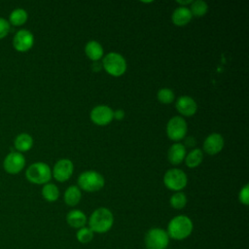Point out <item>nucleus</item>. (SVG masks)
<instances>
[{
  "instance_id": "obj_1",
  "label": "nucleus",
  "mask_w": 249,
  "mask_h": 249,
  "mask_svg": "<svg viewBox=\"0 0 249 249\" xmlns=\"http://www.w3.org/2000/svg\"><path fill=\"white\" fill-rule=\"evenodd\" d=\"M193 222L185 215H178L172 218L167 225V234L169 238L183 240L190 236L193 231Z\"/></svg>"
},
{
  "instance_id": "obj_2",
  "label": "nucleus",
  "mask_w": 249,
  "mask_h": 249,
  "mask_svg": "<svg viewBox=\"0 0 249 249\" xmlns=\"http://www.w3.org/2000/svg\"><path fill=\"white\" fill-rule=\"evenodd\" d=\"M114 216L112 212L106 207H99L95 209L89 219V228L97 233L107 232L113 226Z\"/></svg>"
},
{
  "instance_id": "obj_3",
  "label": "nucleus",
  "mask_w": 249,
  "mask_h": 249,
  "mask_svg": "<svg viewBox=\"0 0 249 249\" xmlns=\"http://www.w3.org/2000/svg\"><path fill=\"white\" fill-rule=\"evenodd\" d=\"M26 179L33 184H47L52 178L50 166L42 161H37L28 166L25 171Z\"/></svg>"
},
{
  "instance_id": "obj_4",
  "label": "nucleus",
  "mask_w": 249,
  "mask_h": 249,
  "mask_svg": "<svg viewBox=\"0 0 249 249\" xmlns=\"http://www.w3.org/2000/svg\"><path fill=\"white\" fill-rule=\"evenodd\" d=\"M102 66L109 75L114 77H120L126 71V61L124 57L115 52H111L103 57Z\"/></svg>"
},
{
  "instance_id": "obj_5",
  "label": "nucleus",
  "mask_w": 249,
  "mask_h": 249,
  "mask_svg": "<svg viewBox=\"0 0 249 249\" xmlns=\"http://www.w3.org/2000/svg\"><path fill=\"white\" fill-rule=\"evenodd\" d=\"M104 177L94 170L82 172L78 178L79 187L86 192H97L104 187Z\"/></svg>"
},
{
  "instance_id": "obj_6",
  "label": "nucleus",
  "mask_w": 249,
  "mask_h": 249,
  "mask_svg": "<svg viewBox=\"0 0 249 249\" xmlns=\"http://www.w3.org/2000/svg\"><path fill=\"white\" fill-rule=\"evenodd\" d=\"M144 240L147 249H166L169 236L166 231L160 228H152L147 231Z\"/></svg>"
},
{
  "instance_id": "obj_7",
  "label": "nucleus",
  "mask_w": 249,
  "mask_h": 249,
  "mask_svg": "<svg viewBox=\"0 0 249 249\" xmlns=\"http://www.w3.org/2000/svg\"><path fill=\"white\" fill-rule=\"evenodd\" d=\"M163 183L167 189L180 192L187 186L188 177L183 170L178 168H171L164 173Z\"/></svg>"
},
{
  "instance_id": "obj_8",
  "label": "nucleus",
  "mask_w": 249,
  "mask_h": 249,
  "mask_svg": "<svg viewBox=\"0 0 249 249\" xmlns=\"http://www.w3.org/2000/svg\"><path fill=\"white\" fill-rule=\"evenodd\" d=\"M188 126L185 119L179 116L172 117L166 124L167 137L174 142H179L180 140L185 138Z\"/></svg>"
},
{
  "instance_id": "obj_9",
  "label": "nucleus",
  "mask_w": 249,
  "mask_h": 249,
  "mask_svg": "<svg viewBox=\"0 0 249 249\" xmlns=\"http://www.w3.org/2000/svg\"><path fill=\"white\" fill-rule=\"evenodd\" d=\"M89 117L93 124L97 125H106L113 121L114 111L107 105H97L90 111Z\"/></svg>"
},
{
  "instance_id": "obj_10",
  "label": "nucleus",
  "mask_w": 249,
  "mask_h": 249,
  "mask_svg": "<svg viewBox=\"0 0 249 249\" xmlns=\"http://www.w3.org/2000/svg\"><path fill=\"white\" fill-rule=\"evenodd\" d=\"M25 165V158L19 152L9 153L3 161L4 169L10 174L19 173Z\"/></svg>"
},
{
  "instance_id": "obj_11",
  "label": "nucleus",
  "mask_w": 249,
  "mask_h": 249,
  "mask_svg": "<svg viewBox=\"0 0 249 249\" xmlns=\"http://www.w3.org/2000/svg\"><path fill=\"white\" fill-rule=\"evenodd\" d=\"M73 170V162L68 159H61L54 164L52 171V176H53L58 182H65L72 176Z\"/></svg>"
},
{
  "instance_id": "obj_12",
  "label": "nucleus",
  "mask_w": 249,
  "mask_h": 249,
  "mask_svg": "<svg viewBox=\"0 0 249 249\" xmlns=\"http://www.w3.org/2000/svg\"><path fill=\"white\" fill-rule=\"evenodd\" d=\"M34 44V36L27 29L18 30L13 38V46L18 52H27Z\"/></svg>"
},
{
  "instance_id": "obj_13",
  "label": "nucleus",
  "mask_w": 249,
  "mask_h": 249,
  "mask_svg": "<svg viewBox=\"0 0 249 249\" xmlns=\"http://www.w3.org/2000/svg\"><path fill=\"white\" fill-rule=\"evenodd\" d=\"M224 138L220 133L209 134L203 142V150L208 155H216L222 151L224 148Z\"/></svg>"
},
{
  "instance_id": "obj_14",
  "label": "nucleus",
  "mask_w": 249,
  "mask_h": 249,
  "mask_svg": "<svg viewBox=\"0 0 249 249\" xmlns=\"http://www.w3.org/2000/svg\"><path fill=\"white\" fill-rule=\"evenodd\" d=\"M176 110L185 117H191L197 111V104L191 96H180L175 104Z\"/></svg>"
},
{
  "instance_id": "obj_15",
  "label": "nucleus",
  "mask_w": 249,
  "mask_h": 249,
  "mask_svg": "<svg viewBox=\"0 0 249 249\" xmlns=\"http://www.w3.org/2000/svg\"><path fill=\"white\" fill-rule=\"evenodd\" d=\"M186 157V148L180 142H175L170 146L167 153V159L171 164L177 165L181 163Z\"/></svg>"
},
{
  "instance_id": "obj_16",
  "label": "nucleus",
  "mask_w": 249,
  "mask_h": 249,
  "mask_svg": "<svg viewBox=\"0 0 249 249\" xmlns=\"http://www.w3.org/2000/svg\"><path fill=\"white\" fill-rule=\"evenodd\" d=\"M193 16L189 10V8L185 7H181L179 6L178 8H176L171 16V19L172 22L177 25V26H184L186 24H188L191 19H192Z\"/></svg>"
},
{
  "instance_id": "obj_17",
  "label": "nucleus",
  "mask_w": 249,
  "mask_h": 249,
  "mask_svg": "<svg viewBox=\"0 0 249 249\" xmlns=\"http://www.w3.org/2000/svg\"><path fill=\"white\" fill-rule=\"evenodd\" d=\"M66 221L70 227L75 229H81L85 227L87 223V216L83 211L79 209H73L67 213Z\"/></svg>"
},
{
  "instance_id": "obj_18",
  "label": "nucleus",
  "mask_w": 249,
  "mask_h": 249,
  "mask_svg": "<svg viewBox=\"0 0 249 249\" xmlns=\"http://www.w3.org/2000/svg\"><path fill=\"white\" fill-rule=\"evenodd\" d=\"M85 53L87 56L94 61H98L103 56V48L97 41H89L85 46Z\"/></svg>"
},
{
  "instance_id": "obj_19",
  "label": "nucleus",
  "mask_w": 249,
  "mask_h": 249,
  "mask_svg": "<svg viewBox=\"0 0 249 249\" xmlns=\"http://www.w3.org/2000/svg\"><path fill=\"white\" fill-rule=\"evenodd\" d=\"M15 148L19 152H27L29 151L33 146V138L30 134L22 132L19 133L14 141Z\"/></svg>"
},
{
  "instance_id": "obj_20",
  "label": "nucleus",
  "mask_w": 249,
  "mask_h": 249,
  "mask_svg": "<svg viewBox=\"0 0 249 249\" xmlns=\"http://www.w3.org/2000/svg\"><path fill=\"white\" fill-rule=\"evenodd\" d=\"M81 197H82V194L78 186L72 185L68 187L64 193V201L69 206L77 205L80 202Z\"/></svg>"
},
{
  "instance_id": "obj_21",
  "label": "nucleus",
  "mask_w": 249,
  "mask_h": 249,
  "mask_svg": "<svg viewBox=\"0 0 249 249\" xmlns=\"http://www.w3.org/2000/svg\"><path fill=\"white\" fill-rule=\"evenodd\" d=\"M28 18V14L24 9L21 8H17L9 16V22L10 24H13L15 26H19L22 25L26 22Z\"/></svg>"
},
{
  "instance_id": "obj_22",
  "label": "nucleus",
  "mask_w": 249,
  "mask_h": 249,
  "mask_svg": "<svg viewBox=\"0 0 249 249\" xmlns=\"http://www.w3.org/2000/svg\"><path fill=\"white\" fill-rule=\"evenodd\" d=\"M203 160L202 151L198 148L193 149L186 157H185V163L190 168H195L198 166Z\"/></svg>"
},
{
  "instance_id": "obj_23",
  "label": "nucleus",
  "mask_w": 249,
  "mask_h": 249,
  "mask_svg": "<svg viewBox=\"0 0 249 249\" xmlns=\"http://www.w3.org/2000/svg\"><path fill=\"white\" fill-rule=\"evenodd\" d=\"M42 196L47 201L53 202L57 200L59 196V190L56 187V185L53 183H47L44 185L42 189Z\"/></svg>"
},
{
  "instance_id": "obj_24",
  "label": "nucleus",
  "mask_w": 249,
  "mask_h": 249,
  "mask_svg": "<svg viewBox=\"0 0 249 249\" xmlns=\"http://www.w3.org/2000/svg\"><path fill=\"white\" fill-rule=\"evenodd\" d=\"M189 10H190L192 16L200 18V17H203L207 13L208 6H207L206 2H204L202 0H196V1L192 2Z\"/></svg>"
},
{
  "instance_id": "obj_25",
  "label": "nucleus",
  "mask_w": 249,
  "mask_h": 249,
  "mask_svg": "<svg viewBox=\"0 0 249 249\" xmlns=\"http://www.w3.org/2000/svg\"><path fill=\"white\" fill-rule=\"evenodd\" d=\"M169 202L174 209H182L187 204V197L184 193L176 192L171 196Z\"/></svg>"
},
{
  "instance_id": "obj_26",
  "label": "nucleus",
  "mask_w": 249,
  "mask_h": 249,
  "mask_svg": "<svg viewBox=\"0 0 249 249\" xmlns=\"http://www.w3.org/2000/svg\"><path fill=\"white\" fill-rule=\"evenodd\" d=\"M76 237L81 243H89L93 238V231L89 227H83L78 230Z\"/></svg>"
},
{
  "instance_id": "obj_27",
  "label": "nucleus",
  "mask_w": 249,
  "mask_h": 249,
  "mask_svg": "<svg viewBox=\"0 0 249 249\" xmlns=\"http://www.w3.org/2000/svg\"><path fill=\"white\" fill-rule=\"evenodd\" d=\"M158 99L162 104H170L174 100V92L170 89L163 88L158 91Z\"/></svg>"
},
{
  "instance_id": "obj_28",
  "label": "nucleus",
  "mask_w": 249,
  "mask_h": 249,
  "mask_svg": "<svg viewBox=\"0 0 249 249\" xmlns=\"http://www.w3.org/2000/svg\"><path fill=\"white\" fill-rule=\"evenodd\" d=\"M238 199L244 205H248L249 204V185L248 184H246L240 190L239 195H238Z\"/></svg>"
},
{
  "instance_id": "obj_29",
  "label": "nucleus",
  "mask_w": 249,
  "mask_h": 249,
  "mask_svg": "<svg viewBox=\"0 0 249 249\" xmlns=\"http://www.w3.org/2000/svg\"><path fill=\"white\" fill-rule=\"evenodd\" d=\"M10 29H11L10 22L5 18H0V39L6 37L10 32Z\"/></svg>"
},
{
  "instance_id": "obj_30",
  "label": "nucleus",
  "mask_w": 249,
  "mask_h": 249,
  "mask_svg": "<svg viewBox=\"0 0 249 249\" xmlns=\"http://www.w3.org/2000/svg\"><path fill=\"white\" fill-rule=\"evenodd\" d=\"M124 112L123 109H118V110L114 111V119L121 121L124 119Z\"/></svg>"
},
{
  "instance_id": "obj_31",
  "label": "nucleus",
  "mask_w": 249,
  "mask_h": 249,
  "mask_svg": "<svg viewBox=\"0 0 249 249\" xmlns=\"http://www.w3.org/2000/svg\"><path fill=\"white\" fill-rule=\"evenodd\" d=\"M91 67H92V70H93V71H99V70L101 69V64H99L97 61H94V62L92 63Z\"/></svg>"
},
{
  "instance_id": "obj_32",
  "label": "nucleus",
  "mask_w": 249,
  "mask_h": 249,
  "mask_svg": "<svg viewBox=\"0 0 249 249\" xmlns=\"http://www.w3.org/2000/svg\"><path fill=\"white\" fill-rule=\"evenodd\" d=\"M179 5H181V7H185V5H188V4H192V0H185V1H181V0H177L176 1Z\"/></svg>"
}]
</instances>
